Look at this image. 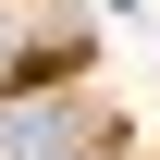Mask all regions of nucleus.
<instances>
[{"label": "nucleus", "mask_w": 160, "mask_h": 160, "mask_svg": "<svg viewBox=\"0 0 160 160\" xmlns=\"http://www.w3.org/2000/svg\"><path fill=\"white\" fill-rule=\"evenodd\" d=\"M74 148H99L86 99H62V86H12L0 99V160H74Z\"/></svg>", "instance_id": "nucleus-1"}, {"label": "nucleus", "mask_w": 160, "mask_h": 160, "mask_svg": "<svg viewBox=\"0 0 160 160\" xmlns=\"http://www.w3.org/2000/svg\"><path fill=\"white\" fill-rule=\"evenodd\" d=\"M74 160H111V148H74Z\"/></svg>", "instance_id": "nucleus-2"}]
</instances>
